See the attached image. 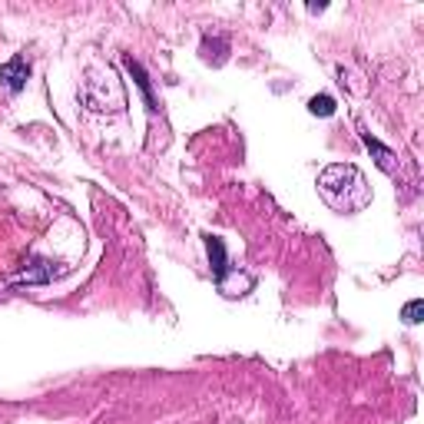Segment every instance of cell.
<instances>
[{"mask_svg": "<svg viewBox=\"0 0 424 424\" xmlns=\"http://www.w3.org/2000/svg\"><path fill=\"white\" fill-rule=\"evenodd\" d=\"M318 193L335 212H361L371 203V186L351 163H332L318 176Z\"/></svg>", "mask_w": 424, "mask_h": 424, "instance_id": "obj_1", "label": "cell"}, {"mask_svg": "<svg viewBox=\"0 0 424 424\" xmlns=\"http://www.w3.org/2000/svg\"><path fill=\"white\" fill-rule=\"evenodd\" d=\"M27 77H30V63L23 57H10L4 67H0V83L10 90V93H20L27 87Z\"/></svg>", "mask_w": 424, "mask_h": 424, "instance_id": "obj_2", "label": "cell"}, {"mask_svg": "<svg viewBox=\"0 0 424 424\" xmlns=\"http://www.w3.org/2000/svg\"><path fill=\"white\" fill-rule=\"evenodd\" d=\"M361 139H365V146H368V149H371V153L378 156V159H375V163H378V169H385L388 176H398V156L391 153L388 146H381V143H378V139H375V136H371V133H368L365 126H361Z\"/></svg>", "mask_w": 424, "mask_h": 424, "instance_id": "obj_3", "label": "cell"}, {"mask_svg": "<svg viewBox=\"0 0 424 424\" xmlns=\"http://www.w3.org/2000/svg\"><path fill=\"white\" fill-rule=\"evenodd\" d=\"M206 252H209V262H212L216 279H226V275H229V262H226V245H222V239L206 235Z\"/></svg>", "mask_w": 424, "mask_h": 424, "instance_id": "obj_4", "label": "cell"}, {"mask_svg": "<svg viewBox=\"0 0 424 424\" xmlns=\"http://www.w3.org/2000/svg\"><path fill=\"white\" fill-rule=\"evenodd\" d=\"M249 289H252L249 275H232V282L229 279L219 282V292H222V295H229V299H235V295H245Z\"/></svg>", "mask_w": 424, "mask_h": 424, "instance_id": "obj_5", "label": "cell"}, {"mask_svg": "<svg viewBox=\"0 0 424 424\" xmlns=\"http://www.w3.org/2000/svg\"><path fill=\"white\" fill-rule=\"evenodd\" d=\"M309 113L312 116H332V113H335V100L328 97V93H322V97H312L309 100Z\"/></svg>", "mask_w": 424, "mask_h": 424, "instance_id": "obj_6", "label": "cell"}, {"mask_svg": "<svg viewBox=\"0 0 424 424\" xmlns=\"http://www.w3.org/2000/svg\"><path fill=\"white\" fill-rule=\"evenodd\" d=\"M421 315H424V302H421V299L408 302L405 309H401V318H405V325H418V322H421Z\"/></svg>", "mask_w": 424, "mask_h": 424, "instance_id": "obj_7", "label": "cell"}]
</instances>
